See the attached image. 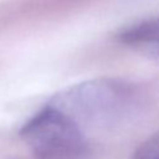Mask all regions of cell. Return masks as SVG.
<instances>
[{
	"instance_id": "6da1fadb",
	"label": "cell",
	"mask_w": 159,
	"mask_h": 159,
	"mask_svg": "<svg viewBox=\"0 0 159 159\" xmlns=\"http://www.w3.org/2000/svg\"><path fill=\"white\" fill-rule=\"evenodd\" d=\"M143 102V91L135 83L117 77H98L67 87L52 98L51 104L80 127L108 128L130 119Z\"/></svg>"
},
{
	"instance_id": "7a4b0ae2",
	"label": "cell",
	"mask_w": 159,
	"mask_h": 159,
	"mask_svg": "<svg viewBox=\"0 0 159 159\" xmlns=\"http://www.w3.org/2000/svg\"><path fill=\"white\" fill-rule=\"evenodd\" d=\"M20 138L36 159H86L89 154L81 127L52 104L21 127Z\"/></svg>"
},
{
	"instance_id": "3957f363",
	"label": "cell",
	"mask_w": 159,
	"mask_h": 159,
	"mask_svg": "<svg viewBox=\"0 0 159 159\" xmlns=\"http://www.w3.org/2000/svg\"><path fill=\"white\" fill-rule=\"evenodd\" d=\"M117 40L123 46L159 63V16L122 29L117 34Z\"/></svg>"
},
{
	"instance_id": "277c9868",
	"label": "cell",
	"mask_w": 159,
	"mask_h": 159,
	"mask_svg": "<svg viewBox=\"0 0 159 159\" xmlns=\"http://www.w3.org/2000/svg\"><path fill=\"white\" fill-rule=\"evenodd\" d=\"M133 159H159V130L140 144Z\"/></svg>"
}]
</instances>
